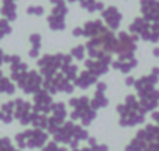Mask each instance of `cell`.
Here are the masks:
<instances>
[{
  "label": "cell",
  "mask_w": 159,
  "mask_h": 151,
  "mask_svg": "<svg viewBox=\"0 0 159 151\" xmlns=\"http://www.w3.org/2000/svg\"><path fill=\"white\" fill-rule=\"evenodd\" d=\"M117 112L120 113V124L123 128H131L135 124L144 122V112L139 102H137L134 95H128L125 102L117 107Z\"/></svg>",
  "instance_id": "obj_1"
},
{
  "label": "cell",
  "mask_w": 159,
  "mask_h": 151,
  "mask_svg": "<svg viewBox=\"0 0 159 151\" xmlns=\"http://www.w3.org/2000/svg\"><path fill=\"white\" fill-rule=\"evenodd\" d=\"M69 107L72 108L70 112V119L78 120L80 119L82 126H89L90 122L96 118V111L90 107L89 97H80V98H72L69 101Z\"/></svg>",
  "instance_id": "obj_2"
},
{
  "label": "cell",
  "mask_w": 159,
  "mask_h": 151,
  "mask_svg": "<svg viewBox=\"0 0 159 151\" xmlns=\"http://www.w3.org/2000/svg\"><path fill=\"white\" fill-rule=\"evenodd\" d=\"M72 62V56L65 53H57V55H44L41 59L37 62L39 67V73L44 78H51L57 74L58 70H61L63 63Z\"/></svg>",
  "instance_id": "obj_3"
},
{
  "label": "cell",
  "mask_w": 159,
  "mask_h": 151,
  "mask_svg": "<svg viewBox=\"0 0 159 151\" xmlns=\"http://www.w3.org/2000/svg\"><path fill=\"white\" fill-rule=\"evenodd\" d=\"M14 140L18 148H39L48 141V133L42 129H31L16 134Z\"/></svg>",
  "instance_id": "obj_4"
},
{
  "label": "cell",
  "mask_w": 159,
  "mask_h": 151,
  "mask_svg": "<svg viewBox=\"0 0 159 151\" xmlns=\"http://www.w3.org/2000/svg\"><path fill=\"white\" fill-rule=\"evenodd\" d=\"M42 83H44V78L35 70H28L27 73H24L17 80L18 88L24 94H34V92L39 91L42 87Z\"/></svg>",
  "instance_id": "obj_5"
},
{
  "label": "cell",
  "mask_w": 159,
  "mask_h": 151,
  "mask_svg": "<svg viewBox=\"0 0 159 151\" xmlns=\"http://www.w3.org/2000/svg\"><path fill=\"white\" fill-rule=\"evenodd\" d=\"M52 105H54V101H52V97L49 95V92H47L44 88H41L39 91L35 92V95H34V105H33L34 112L48 115L52 111Z\"/></svg>",
  "instance_id": "obj_6"
},
{
  "label": "cell",
  "mask_w": 159,
  "mask_h": 151,
  "mask_svg": "<svg viewBox=\"0 0 159 151\" xmlns=\"http://www.w3.org/2000/svg\"><path fill=\"white\" fill-rule=\"evenodd\" d=\"M31 115H33V105L27 101H23L21 98H17L14 101V116L23 126H27L31 123Z\"/></svg>",
  "instance_id": "obj_7"
},
{
  "label": "cell",
  "mask_w": 159,
  "mask_h": 151,
  "mask_svg": "<svg viewBox=\"0 0 159 151\" xmlns=\"http://www.w3.org/2000/svg\"><path fill=\"white\" fill-rule=\"evenodd\" d=\"M113 59L110 57H104V59H87L84 60V66H86L87 71L94 74L96 77H100L102 74H106L108 71V66L111 65Z\"/></svg>",
  "instance_id": "obj_8"
},
{
  "label": "cell",
  "mask_w": 159,
  "mask_h": 151,
  "mask_svg": "<svg viewBox=\"0 0 159 151\" xmlns=\"http://www.w3.org/2000/svg\"><path fill=\"white\" fill-rule=\"evenodd\" d=\"M96 84H97L96 92H94L93 98L90 99V107L93 108L94 111H97L99 108H104L108 105V99L104 95V91L107 90V84L102 83V81H99V83H96Z\"/></svg>",
  "instance_id": "obj_9"
},
{
  "label": "cell",
  "mask_w": 159,
  "mask_h": 151,
  "mask_svg": "<svg viewBox=\"0 0 159 151\" xmlns=\"http://www.w3.org/2000/svg\"><path fill=\"white\" fill-rule=\"evenodd\" d=\"M102 17L104 18L106 24L108 25L110 30H117L120 27V23H121V14L116 7H108L104 11H102Z\"/></svg>",
  "instance_id": "obj_10"
},
{
  "label": "cell",
  "mask_w": 159,
  "mask_h": 151,
  "mask_svg": "<svg viewBox=\"0 0 159 151\" xmlns=\"http://www.w3.org/2000/svg\"><path fill=\"white\" fill-rule=\"evenodd\" d=\"M107 31V28L103 25V23L100 20H94V21H87L83 27V32L84 36L87 38H96V36H100L102 34H104Z\"/></svg>",
  "instance_id": "obj_11"
},
{
  "label": "cell",
  "mask_w": 159,
  "mask_h": 151,
  "mask_svg": "<svg viewBox=\"0 0 159 151\" xmlns=\"http://www.w3.org/2000/svg\"><path fill=\"white\" fill-rule=\"evenodd\" d=\"M97 78L94 74H92L90 71L87 70H83L80 71V74L76 76V78L73 80V86L78 87V88H82V90H86L89 88L90 86H93V84L97 83Z\"/></svg>",
  "instance_id": "obj_12"
},
{
  "label": "cell",
  "mask_w": 159,
  "mask_h": 151,
  "mask_svg": "<svg viewBox=\"0 0 159 151\" xmlns=\"http://www.w3.org/2000/svg\"><path fill=\"white\" fill-rule=\"evenodd\" d=\"M137 59H127V60H114V62H111V67L113 69H117V70H120L121 73H129V71L132 70V69L137 66Z\"/></svg>",
  "instance_id": "obj_13"
},
{
  "label": "cell",
  "mask_w": 159,
  "mask_h": 151,
  "mask_svg": "<svg viewBox=\"0 0 159 151\" xmlns=\"http://www.w3.org/2000/svg\"><path fill=\"white\" fill-rule=\"evenodd\" d=\"M0 112H2V122L11 123L13 119H14V116H13V113H14V101H9V102L2 105Z\"/></svg>",
  "instance_id": "obj_14"
},
{
  "label": "cell",
  "mask_w": 159,
  "mask_h": 151,
  "mask_svg": "<svg viewBox=\"0 0 159 151\" xmlns=\"http://www.w3.org/2000/svg\"><path fill=\"white\" fill-rule=\"evenodd\" d=\"M61 70H62L61 73H62L70 83H73V80L76 78V76H78V73H79V67L76 65H73L72 62L63 63L62 67H61Z\"/></svg>",
  "instance_id": "obj_15"
},
{
  "label": "cell",
  "mask_w": 159,
  "mask_h": 151,
  "mask_svg": "<svg viewBox=\"0 0 159 151\" xmlns=\"http://www.w3.org/2000/svg\"><path fill=\"white\" fill-rule=\"evenodd\" d=\"M2 14L6 17L7 21L16 20V4L14 0H3V6H2Z\"/></svg>",
  "instance_id": "obj_16"
},
{
  "label": "cell",
  "mask_w": 159,
  "mask_h": 151,
  "mask_svg": "<svg viewBox=\"0 0 159 151\" xmlns=\"http://www.w3.org/2000/svg\"><path fill=\"white\" fill-rule=\"evenodd\" d=\"M10 71H11V80L17 81L23 74L28 71V66H27V63H24V62L13 63V65H10Z\"/></svg>",
  "instance_id": "obj_17"
},
{
  "label": "cell",
  "mask_w": 159,
  "mask_h": 151,
  "mask_svg": "<svg viewBox=\"0 0 159 151\" xmlns=\"http://www.w3.org/2000/svg\"><path fill=\"white\" fill-rule=\"evenodd\" d=\"M0 92L9 94V95H13L16 92V86L13 84V81L10 78L4 77V74L2 70H0Z\"/></svg>",
  "instance_id": "obj_18"
},
{
  "label": "cell",
  "mask_w": 159,
  "mask_h": 151,
  "mask_svg": "<svg viewBox=\"0 0 159 151\" xmlns=\"http://www.w3.org/2000/svg\"><path fill=\"white\" fill-rule=\"evenodd\" d=\"M52 116L61 122H65L66 115H68V109H66L65 102H58V104L52 105Z\"/></svg>",
  "instance_id": "obj_19"
},
{
  "label": "cell",
  "mask_w": 159,
  "mask_h": 151,
  "mask_svg": "<svg viewBox=\"0 0 159 151\" xmlns=\"http://www.w3.org/2000/svg\"><path fill=\"white\" fill-rule=\"evenodd\" d=\"M48 24H49V28H51V30L62 31V30H65V17L51 14L48 17Z\"/></svg>",
  "instance_id": "obj_20"
},
{
  "label": "cell",
  "mask_w": 159,
  "mask_h": 151,
  "mask_svg": "<svg viewBox=\"0 0 159 151\" xmlns=\"http://www.w3.org/2000/svg\"><path fill=\"white\" fill-rule=\"evenodd\" d=\"M69 55L72 56V59L83 60L84 56H86V48H84L83 45H78V46H75L72 50H70Z\"/></svg>",
  "instance_id": "obj_21"
},
{
  "label": "cell",
  "mask_w": 159,
  "mask_h": 151,
  "mask_svg": "<svg viewBox=\"0 0 159 151\" xmlns=\"http://www.w3.org/2000/svg\"><path fill=\"white\" fill-rule=\"evenodd\" d=\"M0 151H20L13 147V143L9 137H0Z\"/></svg>",
  "instance_id": "obj_22"
},
{
  "label": "cell",
  "mask_w": 159,
  "mask_h": 151,
  "mask_svg": "<svg viewBox=\"0 0 159 151\" xmlns=\"http://www.w3.org/2000/svg\"><path fill=\"white\" fill-rule=\"evenodd\" d=\"M87 141H89L92 151H108L107 145H106V144H97V140L94 139V137H89V139H87Z\"/></svg>",
  "instance_id": "obj_23"
},
{
  "label": "cell",
  "mask_w": 159,
  "mask_h": 151,
  "mask_svg": "<svg viewBox=\"0 0 159 151\" xmlns=\"http://www.w3.org/2000/svg\"><path fill=\"white\" fill-rule=\"evenodd\" d=\"M10 32H11V27L9 25V21L6 18L0 20V41L4 38V35H7Z\"/></svg>",
  "instance_id": "obj_24"
},
{
  "label": "cell",
  "mask_w": 159,
  "mask_h": 151,
  "mask_svg": "<svg viewBox=\"0 0 159 151\" xmlns=\"http://www.w3.org/2000/svg\"><path fill=\"white\" fill-rule=\"evenodd\" d=\"M30 42H31V49H37L39 50L41 49V35L39 34H33L30 36Z\"/></svg>",
  "instance_id": "obj_25"
},
{
  "label": "cell",
  "mask_w": 159,
  "mask_h": 151,
  "mask_svg": "<svg viewBox=\"0 0 159 151\" xmlns=\"http://www.w3.org/2000/svg\"><path fill=\"white\" fill-rule=\"evenodd\" d=\"M42 151H68V148L66 147H59L58 143L51 141V143H48V144L42 148Z\"/></svg>",
  "instance_id": "obj_26"
},
{
  "label": "cell",
  "mask_w": 159,
  "mask_h": 151,
  "mask_svg": "<svg viewBox=\"0 0 159 151\" xmlns=\"http://www.w3.org/2000/svg\"><path fill=\"white\" fill-rule=\"evenodd\" d=\"M28 14H34V15H42L44 14V7L41 6H31L27 9Z\"/></svg>",
  "instance_id": "obj_27"
},
{
  "label": "cell",
  "mask_w": 159,
  "mask_h": 151,
  "mask_svg": "<svg viewBox=\"0 0 159 151\" xmlns=\"http://www.w3.org/2000/svg\"><path fill=\"white\" fill-rule=\"evenodd\" d=\"M72 35L75 36V38H79V36H84V32H83V28L80 27H76L75 30L72 31Z\"/></svg>",
  "instance_id": "obj_28"
},
{
  "label": "cell",
  "mask_w": 159,
  "mask_h": 151,
  "mask_svg": "<svg viewBox=\"0 0 159 151\" xmlns=\"http://www.w3.org/2000/svg\"><path fill=\"white\" fill-rule=\"evenodd\" d=\"M28 56H30L31 59H37V57L39 56V50H37V49H31L30 52H28Z\"/></svg>",
  "instance_id": "obj_29"
},
{
  "label": "cell",
  "mask_w": 159,
  "mask_h": 151,
  "mask_svg": "<svg viewBox=\"0 0 159 151\" xmlns=\"http://www.w3.org/2000/svg\"><path fill=\"white\" fill-rule=\"evenodd\" d=\"M134 83H135V80H134L132 77H127V78H125V86L131 87V86H134Z\"/></svg>",
  "instance_id": "obj_30"
},
{
  "label": "cell",
  "mask_w": 159,
  "mask_h": 151,
  "mask_svg": "<svg viewBox=\"0 0 159 151\" xmlns=\"http://www.w3.org/2000/svg\"><path fill=\"white\" fill-rule=\"evenodd\" d=\"M4 56H6V55H4V52L2 49H0V66L3 65L4 63Z\"/></svg>",
  "instance_id": "obj_31"
},
{
  "label": "cell",
  "mask_w": 159,
  "mask_h": 151,
  "mask_svg": "<svg viewBox=\"0 0 159 151\" xmlns=\"http://www.w3.org/2000/svg\"><path fill=\"white\" fill-rule=\"evenodd\" d=\"M153 53H155V55H159V50H158V49H155V52H153Z\"/></svg>",
  "instance_id": "obj_32"
},
{
  "label": "cell",
  "mask_w": 159,
  "mask_h": 151,
  "mask_svg": "<svg viewBox=\"0 0 159 151\" xmlns=\"http://www.w3.org/2000/svg\"><path fill=\"white\" fill-rule=\"evenodd\" d=\"M0 120H2V112H0Z\"/></svg>",
  "instance_id": "obj_33"
}]
</instances>
